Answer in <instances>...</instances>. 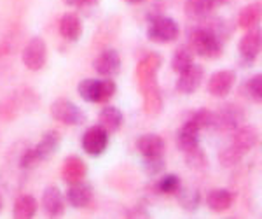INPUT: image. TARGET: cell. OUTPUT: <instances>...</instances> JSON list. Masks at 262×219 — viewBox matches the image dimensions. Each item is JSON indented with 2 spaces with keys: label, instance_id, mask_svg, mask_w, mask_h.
<instances>
[{
  "label": "cell",
  "instance_id": "8992f818",
  "mask_svg": "<svg viewBox=\"0 0 262 219\" xmlns=\"http://www.w3.org/2000/svg\"><path fill=\"white\" fill-rule=\"evenodd\" d=\"M93 67H95L96 74L101 75V77H116L117 74L121 72V67H122V62H121V56L119 53L116 51V49H105V51H101L98 56H96L95 63H93Z\"/></svg>",
  "mask_w": 262,
  "mask_h": 219
},
{
  "label": "cell",
  "instance_id": "5b68a950",
  "mask_svg": "<svg viewBox=\"0 0 262 219\" xmlns=\"http://www.w3.org/2000/svg\"><path fill=\"white\" fill-rule=\"evenodd\" d=\"M46 58H48V46L44 39L40 37H33V39L25 46L23 49V63L28 70H40L46 65Z\"/></svg>",
  "mask_w": 262,
  "mask_h": 219
},
{
  "label": "cell",
  "instance_id": "5bb4252c",
  "mask_svg": "<svg viewBox=\"0 0 262 219\" xmlns=\"http://www.w3.org/2000/svg\"><path fill=\"white\" fill-rule=\"evenodd\" d=\"M217 116H219V130H229V132L238 130L243 125L245 120L243 109L238 107L236 104H227L226 107H222L217 112Z\"/></svg>",
  "mask_w": 262,
  "mask_h": 219
},
{
  "label": "cell",
  "instance_id": "e0dca14e",
  "mask_svg": "<svg viewBox=\"0 0 262 219\" xmlns=\"http://www.w3.org/2000/svg\"><path fill=\"white\" fill-rule=\"evenodd\" d=\"M200 132H201V128L194 123L192 120L185 121V123L182 125V128L179 130V133H177V146H179V149L187 151V149H191V147L200 144Z\"/></svg>",
  "mask_w": 262,
  "mask_h": 219
},
{
  "label": "cell",
  "instance_id": "8d00e7d4",
  "mask_svg": "<svg viewBox=\"0 0 262 219\" xmlns=\"http://www.w3.org/2000/svg\"><path fill=\"white\" fill-rule=\"evenodd\" d=\"M219 2H221V6H222V4H226V2H229V0H219Z\"/></svg>",
  "mask_w": 262,
  "mask_h": 219
},
{
  "label": "cell",
  "instance_id": "277c9868",
  "mask_svg": "<svg viewBox=\"0 0 262 219\" xmlns=\"http://www.w3.org/2000/svg\"><path fill=\"white\" fill-rule=\"evenodd\" d=\"M108 146V132L101 128L100 125H95L88 128V132L82 135V149L90 156H100L107 151Z\"/></svg>",
  "mask_w": 262,
  "mask_h": 219
},
{
  "label": "cell",
  "instance_id": "6da1fadb",
  "mask_svg": "<svg viewBox=\"0 0 262 219\" xmlns=\"http://www.w3.org/2000/svg\"><path fill=\"white\" fill-rule=\"evenodd\" d=\"M222 46L224 41L210 27L196 28L189 37V48L203 58H217L222 53Z\"/></svg>",
  "mask_w": 262,
  "mask_h": 219
},
{
  "label": "cell",
  "instance_id": "83f0119b",
  "mask_svg": "<svg viewBox=\"0 0 262 219\" xmlns=\"http://www.w3.org/2000/svg\"><path fill=\"white\" fill-rule=\"evenodd\" d=\"M184 162L185 165H187L189 168H192V170H205L206 167H208V156H206L205 149L198 144L191 147V149L184 151Z\"/></svg>",
  "mask_w": 262,
  "mask_h": 219
},
{
  "label": "cell",
  "instance_id": "cb8c5ba5",
  "mask_svg": "<svg viewBox=\"0 0 262 219\" xmlns=\"http://www.w3.org/2000/svg\"><path fill=\"white\" fill-rule=\"evenodd\" d=\"M175 195H177V198H179L180 207L185 209L187 212H196L201 204V193H200V189H196V188L180 186L177 189Z\"/></svg>",
  "mask_w": 262,
  "mask_h": 219
},
{
  "label": "cell",
  "instance_id": "d4e9b609",
  "mask_svg": "<svg viewBox=\"0 0 262 219\" xmlns=\"http://www.w3.org/2000/svg\"><path fill=\"white\" fill-rule=\"evenodd\" d=\"M206 205L215 212H224L232 205V193L222 188L212 189L206 196Z\"/></svg>",
  "mask_w": 262,
  "mask_h": 219
},
{
  "label": "cell",
  "instance_id": "2e32d148",
  "mask_svg": "<svg viewBox=\"0 0 262 219\" xmlns=\"http://www.w3.org/2000/svg\"><path fill=\"white\" fill-rule=\"evenodd\" d=\"M86 174H88V167L84 163V160L79 156H69L61 167V177L69 184L82 181L86 177Z\"/></svg>",
  "mask_w": 262,
  "mask_h": 219
},
{
  "label": "cell",
  "instance_id": "52a82bcc",
  "mask_svg": "<svg viewBox=\"0 0 262 219\" xmlns=\"http://www.w3.org/2000/svg\"><path fill=\"white\" fill-rule=\"evenodd\" d=\"M260 48H262L260 30L259 28H252L239 41V58H242V62L247 63V65H252L257 60V56L260 54Z\"/></svg>",
  "mask_w": 262,
  "mask_h": 219
},
{
  "label": "cell",
  "instance_id": "3957f363",
  "mask_svg": "<svg viewBox=\"0 0 262 219\" xmlns=\"http://www.w3.org/2000/svg\"><path fill=\"white\" fill-rule=\"evenodd\" d=\"M51 114H53V117L56 121H60L63 125H69V126L81 125L84 121L82 109L67 98L54 100L53 105H51Z\"/></svg>",
  "mask_w": 262,
  "mask_h": 219
},
{
  "label": "cell",
  "instance_id": "f1b7e54d",
  "mask_svg": "<svg viewBox=\"0 0 262 219\" xmlns=\"http://www.w3.org/2000/svg\"><path fill=\"white\" fill-rule=\"evenodd\" d=\"M192 63H194V53H192V49L189 48V44L177 48V51L171 58V69L175 70L177 74L187 70Z\"/></svg>",
  "mask_w": 262,
  "mask_h": 219
},
{
  "label": "cell",
  "instance_id": "e575fe53",
  "mask_svg": "<svg viewBox=\"0 0 262 219\" xmlns=\"http://www.w3.org/2000/svg\"><path fill=\"white\" fill-rule=\"evenodd\" d=\"M67 6H75V7H95L98 6L100 0H63Z\"/></svg>",
  "mask_w": 262,
  "mask_h": 219
},
{
  "label": "cell",
  "instance_id": "44dd1931",
  "mask_svg": "<svg viewBox=\"0 0 262 219\" xmlns=\"http://www.w3.org/2000/svg\"><path fill=\"white\" fill-rule=\"evenodd\" d=\"M58 144H60V133L56 130H49L46 132L42 138L39 141V144L33 147V153L39 158V162L42 163L44 160H49L54 154V151L58 149Z\"/></svg>",
  "mask_w": 262,
  "mask_h": 219
},
{
  "label": "cell",
  "instance_id": "d6a6232c",
  "mask_svg": "<svg viewBox=\"0 0 262 219\" xmlns=\"http://www.w3.org/2000/svg\"><path fill=\"white\" fill-rule=\"evenodd\" d=\"M142 165L143 170L147 172L149 175H159L164 172V154H159V156H142Z\"/></svg>",
  "mask_w": 262,
  "mask_h": 219
},
{
  "label": "cell",
  "instance_id": "d590c367",
  "mask_svg": "<svg viewBox=\"0 0 262 219\" xmlns=\"http://www.w3.org/2000/svg\"><path fill=\"white\" fill-rule=\"evenodd\" d=\"M126 2H129V4H143L145 0H126Z\"/></svg>",
  "mask_w": 262,
  "mask_h": 219
},
{
  "label": "cell",
  "instance_id": "ffe728a7",
  "mask_svg": "<svg viewBox=\"0 0 262 219\" xmlns=\"http://www.w3.org/2000/svg\"><path fill=\"white\" fill-rule=\"evenodd\" d=\"M60 33L65 41L75 42L82 35V21L74 12H67L60 19Z\"/></svg>",
  "mask_w": 262,
  "mask_h": 219
},
{
  "label": "cell",
  "instance_id": "ba28073f",
  "mask_svg": "<svg viewBox=\"0 0 262 219\" xmlns=\"http://www.w3.org/2000/svg\"><path fill=\"white\" fill-rule=\"evenodd\" d=\"M143 95V111L149 117H158L163 111V93L159 84L154 81L147 83L140 88Z\"/></svg>",
  "mask_w": 262,
  "mask_h": 219
},
{
  "label": "cell",
  "instance_id": "603a6c76",
  "mask_svg": "<svg viewBox=\"0 0 262 219\" xmlns=\"http://www.w3.org/2000/svg\"><path fill=\"white\" fill-rule=\"evenodd\" d=\"M260 16H262V9H260V2H253L248 4L245 9H242L238 16V25L243 28V30H252V28H257L260 23Z\"/></svg>",
  "mask_w": 262,
  "mask_h": 219
},
{
  "label": "cell",
  "instance_id": "484cf974",
  "mask_svg": "<svg viewBox=\"0 0 262 219\" xmlns=\"http://www.w3.org/2000/svg\"><path fill=\"white\" fill-rule=\"evenodd\" d=\"M37 209H39V205H37V200L32 195H21L14 204L12 216L16 219H32L35 217Z\"/></svg>",
  "mask_w": 262,
  "mask_h": 219
},
{
  "label": "cell",
  "instance_id": "7c38bea8",
  "mask_svg": "<svg viewBox=\"0 0 262 219\" xmlns=\"http://www.w3.org/2000/svg\"><path fill=\"white\" fill-rule=\"evenodd\" d=\"M42 207L49 217H60L65 212V196L56 186H48L42 193Z\"/></svg>",
  "mask_w": 262,
  "mask_h": 219
},
{
  "label": "cell",
  "instance_id": "7a4b0ae2",
  "mask_svg": "<svg viewBox=\"0 0 262 219\" xmlns=\"http://www.w3.org/2000/svg\"><path fill=\"white\" fill-rule=\"evenodd\" d=\"M180 35V27L175 19L164 14H154L147 19V39L158 44H168L177 41Z\"/></svg>",
  "mask_w": 262,
  "mask_h": 219
},
{
  "label": "cell",
  "instance_id": "8fae6325",
  "mask_svg": "<svg viewBox=\"0 0 262 219\" xmlns=\"http://www.w3.org/2000/svg\"><path fill=\"white\" fill-rule=\"evenodd\" d=\"M219 6H221L219 0H187L184 11L189 19L206 21L212 18V14Z\"/></svg>",
  "mask_w": 262,
  "mask_h": 219
},
{
  "label": "cell",
  "instance_id": "4316f807",
  "mask_svg": "<svg viewBox=\"0 0 262 219\" xmlns=\"http://www.w3.org/2000/svg\"><path fill=\"white\" fill-rule=\"evenodd\" d=\"M100 88H101V79L88 77L82 79L77 86V91L81 95L84 102L90 104H100Z\"/></svg>",
  "mask_w": 262,
  "mask_h": 219
},
{
  "label": "cell",
  "instance_id": "74e56055",
  "mask_svg": "<svg viewBox=\"0 0 262 219\" xmlns=\"http://www.w3.org/2000/svg\"><path fill=\"white\" fill-rule=\"evenodd\" d=\"M0 207H2V204H0Z\"/></svg>",
  "mask_w": 262,
  "mask_h": 219
},
{
  "label": "cell",
  "instance_id": "4dcf8cb0",
  "mask_svg": "<svg viewBox=\"0 0 262 219\" xmlns=\"http://www.w3.org/2000/svg\"><path fill=\"white\" fill-rule=\"evenodd\" d=\"M245 156H247V154L231 142V146L224 147V149L221 151V154H219V162H221V165L224 168H231V167L238 165Z\"/></svg>",
  "mask_w": 262,
  "mask_h": 219
},
{
  "label": "cell",
  "instance_id": "4fadbf2b",
  "mask_svg": "<svg viewBox=\"0 0 262 219\" xmlns=\"http://www.w3.org/2000/svg\"><path fill=\"white\" fill-rule=\"evenodd\" d=\"M163 65V58L161 54L158 53H149L143 60L138 63L137 67V81H138V86H145L147 83L154 81L156 79V74L158 70L161 69Z\"/></svg>",
  "mask_w": 262,
  "mask_h": 219
},
{
  "label": "cell",
  "instance_id": "7402d4cb",
  "mask_svg": "<svg viewBox=\"0 0 262 219\" xmlns=\"http://www.w3.org/2000/svg\"><path fill=\"white\" fill-rule=\"evenodd\" d=\"M232 144L243 151L245 154H248L250 151L259 144V133L252 126H239L238 130H234V137H232Z\"/></svg>",
  "mask_w": 262,
  "mask_h": 219
},
{
  "label": "cell",
  "instance_id": "836d02e7",
  "mask_svg": "<svg viewBox=\"0 0 262 219\" xmlns=\"http://www.w3.org/2000/svg\"><path fill=\"white\" fill-rule=\"evenodd\" d=\"M245 90H247L248 98L253 100L255 104H260V100H262V74H255L252 79H248Z\"/></svg>",
  "mask_w": 262,
  "mask_h": 219
},
{
  "label": "cell",
  "instance_id": "9a60e30c",
  "mask_svg": "<svg viewBox=\"0 0 262 219\" xmlns=\"http://www.w3.org/2000/svg\"><path fill=\"white\" fill-rule=\"evenodd\" d=\"M93 200V188L84 181L72 183L69 191H67V202L75 209H84L91 204Z\"/></svg>",
  "mask_w": 262,
  "mask_h": 219
},
{
  "label": "cell",
  "instance_id": "f546056e",
  "mask_svg": "<svg viewBox=\"0 0 262 219\" xmlns=\"http://www.w3.org/2000/svg\"><path fill=\"white\" fill-rule=\"evenodd\" d=\"M189 120H192L201 130H219V116H217V112L208 111V109H201V111H196L191 117H189Z\"/></svg>",
  "mask_w": 262,
  "mask_h": 219
},
{
  "label": "cell",
  "instance_id": "ac0fdd59",
  "mask_svg": "<svg viewBox=\"0 0 262 219\" xmlns=\"http://www.w3.org/2000/svg\"><path fill=\"white\" fill-rule=\"evenodd\" d=\"M164 138L156 135V133H145V135L138 137L137 141V149L142 156H159L164 154Z\"/></svg>",
  "mask_w": 262,
  "mask_h": 219
},
{
  "label": "cell",
  "instance_id": "1f68e13d",
  "mask_svg": "<svg viewBox=\"0 0 262 219\" xmlns=\"http://www.w3.org/2000/svg\"><path fill=\"white\" fill-rule=\"evenodd\" d=\"M180 186H182L180 177H179V175H175V174L163 175V177L158 181V184H156L158 191L163 193V195H175L177 189H179Z\"/></svg>",
  "mask_w": 262,
  "mask_h": 219
},
{
  "label": "cell",
  "instance_id": "30bf717a",
  "mask_svg": "<svg viewBox=\"0 0 262 219\" xmlns=\"http://www.w3.org/2000/svg\"><path fill=\"white\" fill-rule=\"evenodd\" d=\"M236 83V74L232 70H219L215 72L208 81V93L217 96V98H224L231 93Z\"/></svg>",
  "mask_w": 262,
  "mask_h": 219
},
{
  "label": "cell",
  "instance_id": "9c48e42d",
  "mask_svg": "<svg viewBox=\"0 0 262 219\" xmlns=\"http://www.w3.org/2000/svg\"><path fill=\"white\" fill-rule=\"evenodd\" d=\"M203 74H205L203 67L194 65L192 63L187 70H184V72L179 74V81H177V86H175L177 91H179L180 95H192L194 91L201 86Z\"/></svg>",
  "mask_w": 262,
  "mask_h": 219
},
{
  "label": "cell",
  "instance_id": "d6986e66",
  "mask_svg": "<svg viewBox=\"0 0 262 219\" xmlns=\"http://www.w3.org/2000/svg\"><path fill=\"white\" fill-rule=\"evenodd\" d=\"M122 121H124V116H122L121 109L116 107V105H107V107H103L98 116V125L101 128L107 130L108 135L119 132Z\"/></svg>",
  "mask_w": 262,
  "mask_h": 219
}]
</instances>
